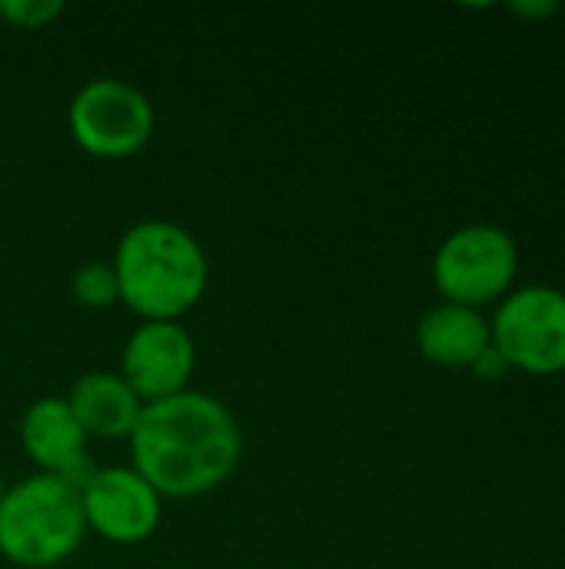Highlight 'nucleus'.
Wrapping results in <instances>:
<instances>
[{"instance_id":"dca6fc26","label":"nucleus","mask_w":565,"mask_h":569,"mask_svg":"<svg viewBox=\"0 0 565 569\" xmlns=\"http://www.w3.org/2000/svg\"><path fill=\"white\" fill-rule=\"evenodd\" d=\"M3 490H7V487H3V477H0V500H3Z\"/></svg>"},{"instance_id":"7ed1b4c3","label":"nucleus","mask_w":565,"mask_h":569,"mask_svg":"<svg viewBox=\"0 0 565 569\" xmlns=\"http://www.w3.org/2000/svg\"><path fill=\"white\" fill-rule=\"evenodd\" d=\"M87 537L80 490L60 477L33 473L3 490L0 557L13 567L47 569L63 563Z\"/></svg>"},{"instance_id":"f8f14e48","label":"nucleus","mask_w":565,"mask_h":569,"mask_svg":"<svg viewBox=\"0 0 565 569\" xmlns=\"http://www.w3.org/2000/svg\"><path fill=\"white\" fill-rule=\"evenodd\" d=\"M70 293L87 310H103V307L117 303L120 300V287H117L113 267L103 263V260H90V263L77 267L73 277H70Z\"/></svg>"},{"instance_id":"9b49d317","label":"nucleus","mask_w":565,"mask_h":569,"mask_svg":"<svg viewBox=\"0 0 565 569\" xmlns=\"http://www.w3.org/2000/svg\"><path fill=\"white\" fill-rule=\"evenodd\" d=\"M420 353L440 367H473L480 353L493 343L490 320L460 303H440L423 313L416 327Z\"/></svg>"},{"instance_id":"f03ea898","label":"nucleus","mask_w":565,"mask_h":569,"mask_svg":"<svg viewBox=\"0 0 565 569\" xmlns=\"http://www.w3.org/2000/svg\"><path fill=\"white\" fill-rule=\"evenodd\" d=\"M120 300L143 320H180L190 313L210 280L200 240L170 220H143L130 227L113 257Z\"/></svg>"},{"instance_id":"423d86ee","label":"nucleus","mask_w":565,"mask_h":569,"mask_svg":"<svg viewBox=\"0 0 565 569\" xmlns=\"http://www.w3.org/2000/svg\"><path fill=\"white\" fill-rule=\"evenodd\" d=\"M493 347L526 373L565 370V293L556 287H523L509 293L490 323Z\"/></svg>"},{"instance_id":"ddd939ff","label":"nucleus","mask_w":565,"mask_h":569,"mask_svg":"<svg viewBox=\"0 0 565 569\" xmlns=\"http://www.w3.org/2000/svg\"><path fill=\"white\" fill-rule=\"evenodd\" d=\"M63 13L60 0H0V20L17 30H40Z\"/></svg>"},{"instance_id":"f257e3e1","label":"nucleus","mask_w":565,"mask_h":569,"mask_svg":"<svg viewBox=\"0 0 565 569\" xmlns=\"http://www.w3.org/2000/svg\"><path fill=\"white\" fill-rule=\"evenodd\" d=\"M243 453V433L226 403L183 390L143 403L130 433L133 470L160 497H203L230 480Z\"/></svg>"},{"instance_id":"39448f33","label":"nucleus","mask_w":565,"mask_h":569,"mask_svg":"<svg viewBox=\"0 0 565 569\" xmlns=\"http://www.w3.org/2000/svg\"><path fill=\"white\" fill-rule=\"evenodd\" d=\"M516 263L519 253L506 230L473 223L443 240V247L433 257V280L446 303L476 310L509 290Z\"/></svg>"},{"instance_id":"20e7f679","label":"nucleus","mask_w":565,"mask_h":569,"mask_svg":"<svg viewBox=\"0 0 565 569\" xmlns=\"http://www.w3.org/2000/svg\"><path fill=\"white\" fill-rule=\"evenodd\" d=\"M70 137L80 150L103 160H123L153 137V103L143 90L117 77L83 83L70 100Z\"/></svg>"},{"instance_id":"1a4fd4ad","label":"nucleus","mask_w":565,"mask_h":569,"mask_svg":"<svg viewBox=\"0 0 565 569\" xmlns=\"http://www.w3.org/2000/svg\"><path fill=\"white\" fill-rule=\"evenodd\" d=\"M87 440L90 437L83 433L63 397H40L20 420L23 453L40 467V473L60 477L77 490H83V483L93 477Z\"/></svg>"},{"instance_id":"9d476101","label":"nucleus","mask_w":565,"mask_h":569,"mask_svg":"<svg viewBox=\"0 0 565 569\" xmlns=\"http://www.w3.org/2000/svg\"><path fill=\"white\" fill-rule=\"evenodd\" d=\"M63 400L70 403L83 433L100 440H130L143 410V400L130 390V383L107 370L83 373Z\"/></svg>"},{"instance_id":"2eb2a0df","label":"nucleus","mask_w":565,"mask_h":569,"mask_svg":"<svg viewBox=\"0 0 565 569\" xmlns=\"http://www.w3.org/2000/svg\"><path fill=\"white\" fill-rule=\"evenodd\" d=\"M513 10L526 17H539V13H556V3H513Z\"/></svg>"},{"instance_id":"6e6552de","label":"nucleus","mask_w":565,"mask_h":569,"mask_svg":"<svg viewBox=\"0 0 565 569\" xmlns=\"http://www.w3.org/2000/svg\"><path fill=\"white\" fill-rule=\"evenodd\" d=\"M196 343L180 320H143L120 357V377L143 403H157L190 390Z\"/></svg>"},{"instance_id":"4468645a","label":"nucleus","mask_w":565,"mask_h":569,"mask_svg":"<svg viewBox=\"0 0 565 569\" xmlns=\"http://www.w3.org/2000/svg\"><path fill=\"white\" fill-rule=\"evenodd\" d=\"M473 370H476L483 380H503V377H506L513 367H509V360H506V357H503V353H500V350L490 343V347L480 353V360L473 363Z\"/></svg>"},{"instance_id":"0eeeda50","label":"nucleus","mask_w":565,"mask_h":569,"mask_svg":"<svg viewBox=\"0 0 565 569\" xmlns=\"http://www.w3.org/2000/svg\"><path fill=\"white\" fill-rule=\"evenodd\" d=\"M80 500L87 530L120 547L150 540L163 520V497L133 467L93 470Z\"/></svg>"}]
</instances>
